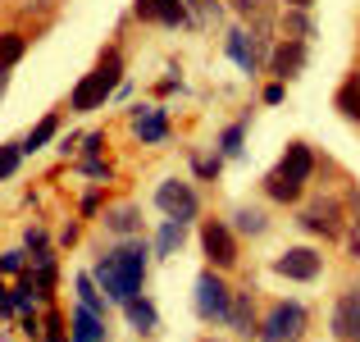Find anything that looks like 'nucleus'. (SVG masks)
Wrapping results in <instances>:
<instances>
[{"label":"nucleus","instance_id":"nucleus-16","mask_svg":"<svg viewBox=\"0 0 360 342\" xmlns=\"http://www.w3.org/2000/svg\"><path fill=\"white\" fill-rule=\"evenodd\" d=\"M229 324L238 329V334H260V324H255V301L251 292H233V310H229Z\"/></svg>","mask_w":360,"mask_h":342},{"label":"nucleus","instance_id":"nucleus-33","mask_svg":"<svg viewBox=\"0 0 360 342\" xmlns=\"http://www.w3.org/2000/svg\"><path fill=\"white\" fill-rule=\"evenodd\" d=\"M283 101V82H269V87H264V106H278Z\"/></svg>","mask_w":360,"mask_h":342},{"label":"nucleus","instance_id":"nucleus-21","mask_svg":"<svg viewBox=\"0 0 360 342\" xmlns=\"http://www.w3.org/2000/svg\"><path fill=\"white\" fill-rule=\"evenodd\" d=\"M23 51H27L23 32H5V37H0V64H5V69H9V64H18V60H23Z\"/></svg>","mask_w":360,"mask_h":342},{"label":"nucleus","instance_id":"nucleus-11","mask_svg":"<svg viewBox=\"0 0 360 342\" xmlns=\"http://www.w3.org/2000/svg\"><path fill=\"white\" fill-rule=\"evenodd\" d=\"M333 334L342 342H360V283L347 288L333 306Z\"/></svg>","mask_w":360,"mask_h":342},{"label":"nucleus","instance_id":"nucleus-34","mask_svg":"<svg viewBox=\"0 0 360 342\" xmlns=\"http://www.w3.org/2000/svg\"><path fill=\"white\" fill-rule=\"evenodd\" d=\"M27 246H32V251H46V233L41 228H27Z\"/></svg>","mask_w":360,"mask_h":342},{"label":"nucleus","instance_id":"nucleus-18","mask_svg":"<svg viewBox=\"0 0 360 342\" xmlns=\"http://www.w3.org/2000/svg\"><path fill=\"white\" fill-rule=\"evenodd\" d=\"M183 237H187V224L183 220H165V224H160V233H155V255H174L178 246H183Z\"/></svg>","mask_w":360,"mask_h":342},{"label":"nucleus","instance_id":"nucleus-37","mask_svg":"<svg viewBox=\"0 0 360 342\" xmlns=\"http://www.w3.org/2000/svg\"><path fill=\"white\" fill-rule=\"evenodd\" d=\"M46 342H69V338H46Z\"/></svg>","mask_w":360,"mask_h":342},{"label":"nucleus","instance_id":"nucleus-22","mask_svg":"<svg viewBox=\"0 0 360 342\" xmlns=\"http://www.w3.org/2000/svg\"><path fill=\"white\" fill-rule=\"evenodd\" d=\"M55 132H60V119H55V114H51V119H41V123H37V128H32V132H27V141H23V151H41V146H46V141H51V137H55Z\"/></svg>","mask_w":360,"mask_h":342},{"label":"nucleus","instance_id":"nucleus-24","mask_svg":"<svg viewBox=\"0 0 360 342\" xmlns=\"http://www.w3.org/2000/svg\"><path fill=\"white\" fill-rule=\"evenodd\" d=\"M283 27H288V37H301V42H306V37L315 32V23H310V14H306V9H288Z\"/></svg>","mask_w":360,"mask_h":342},{"label":"nucleus","instance_id":"nucleus-30","mask_svg":"<svg viewBox=\"0 0 360 342\" xmlns=\"http://www.w3.org/2000/svg\"><path fill=\"white\" fill-rule=\"evenodd\" d=\"M233 5H238V14H246V18H251V14L260 18L264 14V0H233Z\"/></svg>","mask_w":360,"mask_h":342},{"label":"nucleus","instance_id":"nucleus-25","mask_svg":"<svg viewBox=\"0 0 360 342\" xmlns=\"http://www.w3.org/2000/svg\"><path fill=\"white\" fill-rule=\"evenodd\" d=\"M183 5H187V18H192L196 27L210 23V18H219V5H214V0H183Z\"/></svg>","mask_w":360,"mask_h":342},{"label":"nucleus","instance_id":"nucleus-14","mask_svg":"<svg viewBox=\"0 0 360 342\" xmlns=\"http://www.w3.org/2000/svg\"><path fill=\"white\" fill-rule=\"evenodd\" d=\"M132 132H137L141 141H165V137H169V119H165V110L141 106L137 114H132Z\"/></svg>","mask_w":360,"mask_h":342},{"label":"nucleus","instance_id":"nucleus-2","mask_svg":"<svg viewBox=\"0 0 360 342\" xmlns=\"http://www.w3.org/2000/svg\"><path fill=\"white\" fill-rule=\"evenodd\" d=\"M310 174H315V151H310L306 141H288L278 169L264 178V192H269L274 201H297V196L306 192Z\"/></svg>","mask_w":360,"mask_h":342},{"label":"nucleus","instance_id":"nucleus-3","mask_svg":"<svg viewBox=\"0 0 360 342\" xmlns=\"http://www.w3.org/2000/svg\"><path fill=\"white\" fill-rule=\"evenodd\" d=\"M119 87H123V55H119V51H105L96 69H91L87 78L73 87L69 110H96V106H105V101L115 96Z\"/></svg>","mask_w":360,"mask_h":342},{"label":"nucleus","instance_id":"nucleus-39","mask_svg":"<svg viewBox=\"0 0 360 342\" xmlns=\"http://www.w3.org/2000/svg\"><path fill=\"white\" fill-rule=\"evenodd\" d=\"M205 342H214V338H205Z\"/></svg>","mask_w":360,"mask_h":342},{"label":"nucleus","instance_id":"nucleus-13","mask_svg":"<svg viewBox=\"0 0 360 342\" xmlns=\"http://www.w3.org/2000/svg\"><path fill=\"white\" fill-rule=\"evenodd\" d=\"M69 342H105V315L78 306L73 319H69Z\"/></svg>","mask_w":360,"mask_h":342},{"label":"nucleus","instance_id":"nucleus-26","mask_svg":"<svg viewBox=\"0 0 360 342\" xmlns=\"http://www.w3.org/2000/svg\"><path fill=\"white\" fill-rule=\"evenodd\" d=\"M18 160H23V141H5L0 146V178H14Z\"/></svg>","mask_w":360,"mask_h":342},{"label":"nucleus","instance_id":"nucleus-38","mask_svg":"<svg viewBox=\"0 0 360 342\" xmlns=\"http://www.w3.org/2000/svg\"><path fill=\"white\" fill-rule=\"evenodd\" d=\"M356 91H360V73H356Z\"/></svg>","mask_w":360,"mask_h":342},{"label":"nucleus","instance_id":"nucleus-10","mask_svg":"<svg viewBox=\"0 0 360 342\" xmlns=\"http://www.w3.org/2000/svg\"><path fill=\"white\" fill-rule=\"evenodd\" d=\"M301 69H306V42H301V37H288V42L274 46V55H269V73H274L278 82L297 78Z\"/></svg>","mask_w":360,"mask_h":342},{"label":"nucleus","instance_id":"nucleus-27","mask_svg":"<svg viewBox=\"0 0 360 342\" xmlns=\"http://www.w3.org/2000/svg\"><path fill=\"white\" fill-rule=\"evenodd\" d=\"M338 106H342V114H347V119H360V91H356V78L347 82L342 91H338Z\"/></svg>","mask_w":360,"mask_h":342},{"label":"nucleus","instance_id":"nucleus-36","mask_svg":"<svg viewBox=\"0 0 360 342\" xmlns=\"http://www.w3.org/2000/svg\"><path fill=\"white\" fill-rule=\"evenodd\" d=\"M5 82H9V69L0 64V96H5Z\"/></svg>","mask_w":360,"mask_h":342},{"label":"nucleus","instance_id":"nucleus-6","mask_svg":"<svg viewBox=\"0 0 360 342\" xmlns=\"http://www.w3.org/2000/svg\"><path fill=\"white\" fill-rule=\"evenodd\" d=\"M155 205L169 215V220H196V210H201V196L192 192V183H178V178H165V183L155 187Z\"/></svg>","mask_w":360,"mask_h":342},{"label":"nucleus","instance_id":"nucleus-7","mask_svg":"<svg viewBox=\"0 0 360 342\" xmlns=\"http://www.w3.org/2000/svg\"><path fill=\"white\" fill-rule=\"evenodd\" d=\"M201 246H205V255H210L214 270H233V265H238V242H233L229 224H219V220L201 224Z\"/></svg>","mask_w":360,"mask_h":342},{"label":"nucleus","instance_id":"nucleus-12","mask_svg":"<svg viewBox=\"0 0 360 342\" xmlns=\"http://www.w3.org/2000/svg\"><path fill=\"white\" fill-rule=\"evenodd\" d=\"M132 9H137V18H146V23H160V27H187V23H192L183 0H137Z\"/></svg>","mask_w":360,"mask_h":342},{"label":"nucleus","instance_id":"nucleus-31","mask_svg":"<svg viewBox=\"0 0 360 342\" xmlns=\"http://www.w3.org/2000/svg\"><path fill=\"white\" fill-rule=\"evenodd\" d=\"M347 251H352L356 260H360V220L352 224V233H347Z\"/></svg>","mask_w":360,"mask_h":342},{"label":"nucleus","instance_id":"nucleus-1","mask_svg":"<svg viewBox=\"0 0 360 342\" xmlns=\"http://www.w3.org/2000/svg\"><path fill=\"white\" fill-rule=\"evenodd\" d=\"M146 255H150L146 242H137V237H123L115 251H110L105 260L96 265L101 292H105L110 301H119V306H123L128 297H137V292H141V279H146Z\"/></svg>","mask_w":360,"mask_h":342},{"label":"nucleus","instance_id":"nucleus-17","mask_svg":"<svg viewBox=\"0 0 360 342\" xmlns=\"http://www.w3.org/2000/svg\"><path fill=\"white\" fill-rule=\"evenodd\" d=\"M229 55H233V64H238V69H246V73H255V64H260L251 37H246L242 27H233V32H229Z\"/></svg>","mask_w":360,"mask_h":342},{"label":"nucleus","instance_id":"nucleus-23","mask_svg":"<svg viewBox=\"0 0 360 342\" xmlns=\"http://www.w3.org/2000/svg\"><path fill=\"white\" fill-rule=\"evenodd\" d=\"M242 137H246V123H233V128H224V137H219V156H224V160L242 156Z\"/></svg>","mask_w":360,"mask_h":342},{"label":"nucleus","instance_id":"nucleus-35","mask_svg":"<svg viewBox=\"0 0 360 342\" xmlns=\"http://www.w3.org/2000/svg\"><path fill=\"white\" fill-rule=\"evenodd\" d=\"M315 0H288V9H310Z\"/></svg>","mask_w":360,"mask_h":342},{"label":"nucleus","instance_id":"nucleus-9","mask_svg":"<svg viewBox=\"0 0 360 342\" xmlns=\"http://www.w3.org/2000/svg\"><path fill=\"white\" fill-rule=\"evenodd\" d=\"M301 228H310V233L319 237H342L347 233V220H342V205L338 201H315L310 210H301Z\"/></svg>","mask_w":360,"mask_h":342},{"label":"nucleus","instance_id":"nucleus-5","mask_svg":"<svg viewBox=\"0 0 360 342\" xmlns=\"http://www.w3.org/2000/svg\"><path fill=\"white\" fill-rule=\"evenodd\" d=\"M306 334V306L301 301H278L260 319V342H301Z\"/></svg>","mask_w":360,"mask_h":342},{"label":"nucleus","instance_id":"nucleus-4","mask_svg":"<svg viewBox=\"0 0 360 342\" xmlns=\"http://www.w3.org/2000/svg\"><path fill=\"white\" fill-rule=\"evenodd\" d=\"M196 315L205 319V324H229V310H233V288L219 279L214 270H205L201 279H196V297H192Z\"/></svg>","mask_w":360,"mask_h":342},{"label":"nucleus","instance_id":"nucleus-28","mask_svg":"<svg viewBox=\"0 0 360 342\" xmlns=\"http://www.w3.org/2000/svg\"><path fill=\"white\" fill-rule=\"evenodd\" d=\"M233 220H238V228H242V233H264V228H269V220H264L260 210H246V205H242L238 215H233Z\"/></svg>","mask_w":360,"mask_h":342},{"label":"nucleus","instance_id":"nucleus-15","mask_svg":"<svg viewBox=\"0 0 360 342\" xmlns=\"http://www.w3.org/2000/svg\"><path fill=\"white\" fill-rule=\"evenodd\" d=\"M123 315H128V324L141 329V334H155V329H160V310L150 306L146 297H128V301H123Z\"/></svg>","mask_w":360,"mask_h":342},{"label":"nucleus","instance_id":"nucleus-8","mask_svg":"<svg viewBox=\"0 0 360 342\" xmlns=\"http://www.w3.org/2000/svg\"><path fill=\"white\" fill-rule=\"evenodd\" d=\"M274 270L283 274V279H297V283H310L319 279V270H324V255L310 251V246H288V251L274 260Z\"/></svg>","mask_w":360,"mask_h":342},{"label":"nucleus","instance_id":"nucleus-29","mask_svg":"<svg viewBox=\"0 0 360 342\" xmlns=\"http://www.w3.org/2000/svg\"><path fill=\"white\" fill-rule=\"evenodd\" d=\"M0 270L5 274H27V255L23 251H5L0 255Z\"/></svg>","mask_w":360,"mask_h":342},{"label":"nucleus","instance_id":"nucleus-19","mask_svg":"<svg viewBox=\"0 0 360 342\" xmlns=\"http://www.w3.org/2000/svg\"><path fill=\"white\" fill-rule=\"evenodd\" d=\"M73 288H78V301L87 310L105 315V292H96V279H91V274H78V279H73Z\"/></svg>","mask_w":360,"mask_h":342},{"label":"nucleus","instance_id":"nucleus-32","mask_svg":"<svg viewBox=\"0 0 360 342\" xmlns=\"http://www.w3.org/2000/svg\"><path fill=\"white\" fill-rule=\"evenodd\" d=\"M9 310H14V288L0 283V315H9Z\"/></svg>","mask_w":360,"mask_h":342},{"label":"nucleus","instance_id":"nucleus-20","mask_svg":"<svg viewBox=\"0 0 360 342\" xmlns=\"http://www.w3.org/2000/svg\"><path fill=\"white\" fill-rule=\"evenodd\" d=\"M105 224H110V233H119V237H132V233L141 228V220H137V210H132V205H119V210H110Z\"/></svg>","mask_w":360,"mask_h":342}]
</instances>
